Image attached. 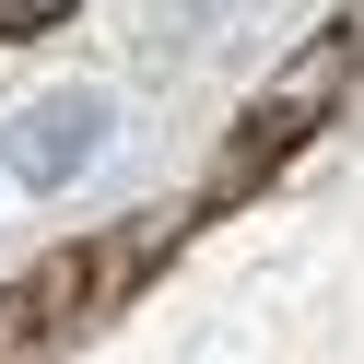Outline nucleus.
Returning <instances> with one entry per match:
<instances>
[{"instance_id":"f257e3e1","label":"nucleus","mask_w":364,"mask_h":364,"mask_svg":"<svg viewBox=\"0 0 364 364\" xmlns=\"http://www.w3.org/2000/svg\"><path fill=\"white\" fill-rule=\"evenodd\" d=\"M95 141H106V106H95V95H59V106H36V118L12 129V165H24L36 188H59Z\"/></svg>"},{"instance_id":"f03ea898","label":"nucleus","mask_w":364,"mask_h":364,"mask_svg":"<svg viewBox=\"0 0 364 364\" xmlns=\"http://www.w3.org/2000/svg\"><path fill=\"white\" fill-rule=\"evenodd\" d=\"M48 24H71V0H0V36H48Z\"/></svg>"}]
</instances>
